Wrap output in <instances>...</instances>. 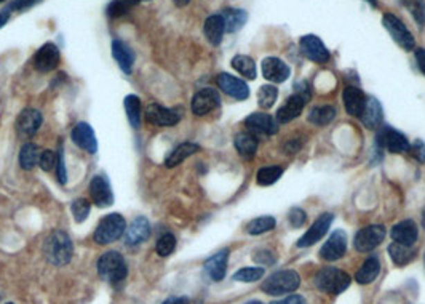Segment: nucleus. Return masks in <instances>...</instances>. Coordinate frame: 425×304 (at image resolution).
<instances>
[{"instance_id":"nucleus-1","label":"nucleus","mask_w":425,"mask_h":304,"mask_svg":"<svg viewBox=\"0 0 425 304\" xmlns=\"http://www.w3.org/2000/svg\"><path fill=\"white\" fill-rule=\"evenodd\" d=\"M74 253V245H72L71 237L64 231H53L46 237L44 244V255L46 256L51 265L64 266L71 261Z\"/></svg>"},{"instance_id":"nucleus-2","label":"nucleus","mask_w":425,"mask_h":304,"mask_svg":"<svg viewBox=\"0 0 425 304\" xmlns=\"http://www.w3.org/2000/svg\"><path fill=\"white\" fill-rule=\"evenodd\" d=\"M350 276L338 267H323L314 277L315 287L328 295H341L350 287Z\"/></svg>"},{"instance_id":"nucleus-3","label":"nucleus","mask_w":425,"mask_h":304,"mask_svg":"<svg viewBox=\"0 0 425 304\" xmlns=\"http://www.w3.org/2000/svg\"><path fill=\"white\" fill-rule=\"evenodd\" d=\"M98 272L102 279L111 282L112 285H120L128 276L127 261L118 251H107L98 260Z\"/></svg>"},{"instance_id":"nucleus-4","label":"nucleus","mask_w":425,"mask_h":304,"mask_svg":"<svg viewBox=\"0 0 425 304\" xmlns=\"http://www.w3.org/2000/svg\"><path fill=\"white\" fill-rule=\"evenodd\" d=\"M300 285V276L296 271L287 269V271H278L275 274L269 276L267 280H264L261 285V290L266 295L280 296L284 293H293L296 292Z\"/></svg>"},{"instance_id":"nucleus-5","label":"nucleus","mask_w":425,"mask_h":304,"mask_svg":"<svg viewBox=\"0 0 425 304\" xmlns=\"http://www.w3.org/2000/svg\"><path fill=\"white\" fill-rule=\"evenodd\" d=\"M125 231H127L125 218L118 213H111L100 221L95 234H93V239H95L96 244L100 245H109L112 244V242L120 239V237L125 234Z\"/></svg>"},{"instance_id":"nucleus-6","label":"nucleus","mask_w":425,"mask_h":304,"mask_svg":"<svg viewBox=\"0 0 425 304\" xmlns=\"http://www.w3.org/2000/svg\"><path fill=\"white\" fill-rule=\"evenodd\" d=\"M382 24L383 28L388 30V34L392 35V39L400 45L404 51H413L416 47V42H414L413 34L409 33L406 26L403 24L400 18H397L395 15L386 13L382 17Z\"/></svg>"},{"instance_id":"nucleus-7","label":"nucleus","mask_w":425,"mask_h":304,"mask_svg":"<svg viewBox=\"0 0 425 304\" xmlns=\"http://www.w3.org/2000/svg\"><path fill=\"white\" fill-rule=\"evenodd\" d=\"M383 239H386V229L381 224L366 226V228L360 229L355 235V249L360 253H368L379 247Z\"/></svg>"},{"instance_id":"nucleus-8","label":"nucleus","mask_w":425,"mask_h":304,"mask_svg":"<svg viewBox=\"0 0 425 304\" xmlns=\"http://www.w3.org/2000/svg\"><path fill=\"white\" fill-rule=\"evenodd\" d=\"M377 144L390 154H401L409 149L408 138L392 127H381L377 132Z\"/></svg>"},{"instance_id":"nucleus-9","label":"nucleus","mask_w":425,"mask_h":304,"mask_svg":"<svg viewBox=\"0 0 425 304\" xmlns=\"http://www.w3.org/2000/svg\"><path fill=\"white\" fill-rule=\"evenodd\" d=\"M334 216L331 213L320 215V218L315 221V223L310 226V229L305 233L300 239L296 242V245L299 249H307V247H312L320 242L323 237L328 233L331 223H333Z\"/></svg>"},{"instance_id":"nucleus-10","label":"nucleus","mask_w":425,"mask_h":304,"mask_svg":"<svg viewBox=\"0 0 425 304\" xmlns=\"http://www.w3.org/2000/svg\"><path fill=\"white\" fill-rule=\"evenodd\" d=\"M299 47L305 58L314 61V63H326V61H329L331 58L328 48H326L325 44L314 34L304 35V37L299 40Z\"/></svg>"},{"instance_id":"nucleus-11","label":"nucleus","mask_w":425,"mask_h":304,"mask_svg":"<svg viewBox=\"0 0 425 304\" xmlns=\"http://www.w3.org/2000/svg\"><path fill=\"white\" fill-rule=\"evenodd\" d=\"M245 125L248 132L255 136H269L275 135L278 132V122L272 116L264 114V112H255L250 117H246Z\"/></svg>"},{"instance_id":"nucleus-12","label":"nucleus","mask_w":425,"mask_h":304,"mask_svg":"<svg viewBox=\"0 0 425 304\" xmlns=\"http://www.w3.org/2000/svg\"><path fill=\"white\" fill-rule=\"evenodd\" d=\"M347 251V234L342 229H336L329 239L321 247L320 256L325 261H338Z\"/></svg>"},{"instance_id":"nucleus-13","label":"nucleus","mask_w":425,"mask_h":304,"mask_svg":"<svg viewBox=\"0 0 425 304\" xmlns=\"http://www.w3.org/2000/svg\"><path fill=\"white\" fill-rule=\"evenodd\" d=\"M90 197H91V202L101 208L111 207V205L114 204V193H112L111 183L107 181L106 177H102V175H96V177L91 179Z\"/></svg>"},{"instance_id":"nucleus-14","label":"nucleus","mask_w":425,"mask_h":304,"mask_svg":"<svg viewBox=\"0 0 425 304\" xmlns=\"http://www.w3.org/2000/svg\"><path fill=\"white\" fill-rule=\"evenodd\" d=\"M221 105L219 93L215 89H201L192 98V112L195 116H206Z\"/></svg>"},{"instance_id":"nucleus-15","label":"nucleus","mask_w":425,"mask_h":304,"mask_svg":"<svg viewBox=\"0 0 425 304\" xmlns=\"http://www.w3.org/2000/svg\"><path fill=\"white\" fill-rule=\"evenodd\" d=\"M217 87L224 91L226 95H229L232 98H235V100H246L248 96H250V87L246 85L245 80L238 79V77H234L230 74H226V72H222V74L217 75Z\"/></svg>"},{"instance_id":"nucleus-16","label":"nucleus","mask_w":425,"mask_h":304,"mask_svg":"<svg viewBox=\"0 0 425 304\" xmlns=\"http://www.w3.org/2000/svg\"><path fill=\"white\" fill-rule=\"evenodd\" d=\"M179 114L170 107L152 102L146 107V120L155 127H173L179 122Z\"/></svg>"},{"instance_id":"nucleus-17","label":"nucleus","mask_w":425,"mask_h":304,"mask_svg":"<svg viewBox=\"0 0 425 304\" xmlns=\"http://www.w3.org/2000/svg\"><path fill=\"white\" fill-rule=\"evenodd\" d=\"M261 69L262 75L269 82H273V84H282V82L288 80L289 75H291L289 66L280 58H275V56H269V58L264 60Z\"/></svg>"},{"instance_id":"nucleus-18","label":"nucleus","mask_w":425,"mask_h":304,"mask_svg":"<svg viewBox=\"0 0 425 304\" xmlns=\"http://www.w3.org/2000/svg\"><path fill=\"white\" fill-rule=\"evenodd\" d=\"M61 55L60 50L55 44H45L37 50V53L34 56V66L39 72H50L56 69V66L60 64Z\"/></svg>"},{"instance_id":"nucleus-19","label":"nucleus","mask_w":425,"mask_h":304,"mask_svg":"<svg viewBox=\"0 0 425 304\" xmlns=\"http://www.w3.org/2000/svg\"><path fill=\"white\" fill-rule=\"evenodd\" d=\"M42 114L37 109H24L17 118V132L21 138H30L42 127Z\"/></svg>"},{"instance_id":"nucleus-20","label":"nucleus","mask_w":425,"mask_h":304,"mask_svg":"<svg viewBox=\"0 0 425 304\" xmlns=\"http://www.w3.org/2000/svg\"><path fill=\"white\" fill-rule=\"evenodd\" d=\"M72 141H74L80 149H84L88 154H96L98 152V141L96 135L93 132L90 123L80 122L77 123L72 130Z\"/></svg>"},{"instance_id":"nucleus-21","label":"nucleus","mask_w":425,"mask_h":304,"mask_svg":"<svg viewBox=\"0 0 425 304\" xmlns=\"http://www.w3.org/2000/svg\"><path fill=\"white\" fill-rule=\"evenodd\" d=\"M150 235V224L144 216H138L132 221L125 231V242L127 245L134 247L146 242Z\"/></svg>"},{"instance_id":"nucleus-22","label":"nucleus","mask_w":425,"mask_h":304,"mask_svg":"<svg viewBox=\"0 0 425 304\" xmlns=\"http://www.w3.org/2000/svg\"><path fill=\"white\" fill-rule=\"evenodd\" d=\"M342 100H344L347 114H350L352 117H361L368 100L361 90L356 89V87H345Z\"/></svg>"},{"instance_id":"nucleus-23","label":"nucleus","mask_w":425,"mask_h":304,"mask_svg":"<svg viewBox=\"0 0 425 304\" xmlns=\"http://www.w3.org/2000/svg\"><path fill=\"white\" fill-rule=\"evenodd\" d=\"M227 261H229V250L227 249L217 251L205 261V271L211 277V280L221 282L224 279L227 272Z\"/></svg>"},{"instance_id":"nucleus-24","label":"nucleus","mask_w":425,"mask_h":304,"mask_svg":"<svg viewBox=\"0 0 425 304\" xmlns=\"http://www.w3.org/2000/svg\"><path fill=\"white\" fill-rule=\"evenodd\" d=\"M305 102H307V100L298 93L289 96L287 102H284V105L280 107L277 112V122L289 123L291 120H294V118H298L300 116V112H302L304 109Z\"/></svg>"},{"instance_id":"nucleus-25","label":"nucleus","mask_w":425,"mask_h":304,"mask_svg":"<svg viewBox=\"0 0 425 304\" xmlns=\"http://www.w3.org/2000/svg\"><path fill=\"white\" fill-rule=\"evenodd\" d=\"M390 235L393 240L398 242V244L411 247L414 242L417 240L419 231H417L416 223H414L413 220H404L401 221V223L393 226Z\"/></svg>"},{"instance_id":"nucleus-26","label":"nucleus","mask_w":425,"mask_h":304,"mask_svg":"<svg viewBox=\"0 0 425 304\" xmlns=\"http://www.w3.org/2000/svg\"><path fill=\"white\" fill-rule=\"evenodd\" d=\"M204 33L206 40L211 45H219L222 42V35L226 33V23L224 18L221 17V13L211 15V17L206 18V21L204 24Z\"/></svg>"},{"instance_id":"nucleus-27","label":"nucleus","mask_w":425,"mask_h":304,"mask_svg":"<svg viewBox=\"0 0 425 304\" xmlns=\"http://www.w3.org/2000/svg\"><path fill=\"white\" fill-rule=\"evenodd\" d=\"M112 56H114V60L117 61L118 68L125 72V74H132L133 64H134V53L125 42H122V40H114Z\"/></svg>"},{"instance_id":"nucleus-28","label":"nucleus","mask_w":425,"mask_h":304,"mask_svg":"<svg viewBox=\"0 0 425 304\" xmlns=\"http://www.w3.org/2000/svg\"><path fill=\"white\" fill-rule=\"evenodd\" d=\"M234 144H235L237 152L240 154L243 159H246V161L255 159L259 143H257V136L253 135V133H250L248 130L238 133L234 140Z\"/></svg>"},{"instance_id":"nucleus-29","label":"nucleus","mask_w":425,"mask_h":304,"mask_svg":"<svg viewBox=\"0 0 425 304\" xmlns=\"http://www.w3.org/2000/svg\"><path fill=\"white\" fill-rule=\"evenodd\" d=\"M361 122L365 123L368 128L374 130V128H379L382 125L383 120V111L381 102L374 100V98H368L365 111L361 114Z\"/></svg>"},{"instance_id":"nucleus-30","label":"nucleus","mask_w":425,"mask_h":304,"mask_svg":"<svg viewBox=\"0 0 425 304\" xmlns=\"http://www.w3.org/2000/svg\"><path fill=\"white\" fill-rule=\"evenodd\" d=\"M381 274V261L377 260L376 256L368 258V260L363 262L361 267L356 271L355 280L360 283V285H370V283L374 282L377 277Z\"/></svg>"},{"instance_id":"nucleus-31","label":"nucleus","mask_w":425,"mask_h":304,"mask_svg":"<svg viewBox=\"0 0 425 304\" xmlns=\"http://www.w3.org/2000/svg\"><path fill=\"white\" fill-rule=\"evenodd\" d=\"M200 151V146L195 143H183L179 144L178 147L173 149V152L170 154L167 161H165V165H167L168 168H174L178 167V165L183 163L186 159H189L190 156H194Z\"/></svg>"},{"instance_id":"nucleus-32","label":"nucleus","mask_w":425,"mask_h":304,"mask_svg":"<svg viewBox=\"0 0 425 304\" xmlns=\"http://www.w3.org/2000/svg\"><path fill=\"white\" fill-rule=\"evenodd\" d=\"M221 17L224 18L226 23V33H237V30H240L243 26H245L248 15L245 10L240 8H224L221 12Z\"/></svg>"},{"instance_id":"nucleus-33","label":"nucleus","mask_w":425,"mask_h":304,"mask_svg":"<svg viewBox=\"0 0 425 304\" xmlns=\"http://www.w3.org/2000/svg\"><path fill=\"white\" fill-rule=\"evenodd\" d=\"M388 255H390L392 261L400 267L409 265L416 258V253L411 250V247L401 245L398 242H393V244L388 245Z\"/></svg>"},{"instance_id":"nucleus-34","label":"nucleus","mask_w":425,"mask_h":304,"mask_svg":"<svg viewBox=\"0 0 425 304\" xmlns=\"http://www.w3.org/2000/svg\"><path fill=\"white\" fill-rule=\"evenodd\" d=\"M123 106H125L129 125L138 130L141 127V100L136 95H128L123 101Z\"/></svg>"},{"instance_id":"nucleus-35","label":"nucleus","mask_w":425,"mask_h":304,"mask_svg":"<svg viewBox=\"0 0 425 304\" xmlns=\"http://www.w3.org/2000/svg\"><path fill=\"white\" fill-rule=\"evenodd\" d=\"M40 149L39 146H35L34 143H26L23 144L21 152H19V165H21L23 170H33L35 165L39 163L40 159Z\"/></svg>"},{"instance_id":"nucleus-36","label":"nucleus","mask_w":425,"mask_h":304,"mask_svg":"<svg viewBox=\"0 0 425 304\" xmlns=\"http://www.w3.org/2000/svg\"><path fill=\"white\" fill-rule=\"evenodd\" d=\"M232 68H234L237 72H240L243 77H246V79L255 80L256 79V63L253 61V58L246 55H237L234 56V60H232Z\"/></svg>"},{"instance_id":"nucleus-37","label":"nucleus","mask_w":425,"mask_h":304,"mask_svg":"<svg viewBox=\"0 0 425 304\" xmlns=\"http://www.w3.org/2000/svg\"><path fill=\"white\" fill-rule=\"evenodd\" d=\"M336 117V107L333 106H317L310 111L309 114V122L314 123V125L323 127L328 125L329 122H333V118Z\"/></svg>"},{"instance_id":"nucleus-38","label":"nucleus","mask_w":425,"mask_h":304,"mask_svg":"<svg viewBox=\"0 0 425 304\" xmlns=\"http://www.w3.org/2000/svg\"><path fill=\"white\" fill-rule=\"evenodd\" d=\"M277 221L273 216H259V218H255L253 221H250L246 226V233L251 235H259V234H266L269 231H272L275 228Z\"/></svg>"},{"instance_id":"nucleus-39","label":"nucleus","mask_w":425,"mask_h":304,"mask_svg":"<svg viewBox=\"0 0 425 304\" xmlns=\"http://www.w3.org/2000/svg\"><path fill=\"white\" fill-rule=\"evenodd\" d=\"M264 274H266V269L264 267H242L240 271H237L234 276H232V280L235 282H243V283H253L261 280Z\"/></svg>"},{"instance_id":"nucleus-40","label":"nucleus","mask_w":425,"mask_h":304,"mask_svg":"<svg viewBox=\"0 0 425 304\" xmlns=\"http://www.w3.org/2000/svg\"><path fill=\"white\" fill-rule=\"evenodd\" d=\"M283 175V168L277 167V165H272V167H264L257 172V184L261 186H271V184L277 183L280 177Z\"/></svg>"},{"instance_id":"nucleus-41","label":"nucleus","mask_w":425,"mask_h":304,"mask_svg":"<svg viewBox=\"0 0 425 304\" xmlns=\"http://www.w3.org/2000/svg\"><path fill=\"white\" fill-rule=\"evenodd\" d=\"M278 98V90L273 85H262L257 91V105L262 109H271Z\"/></svg>"},{"instance_id":"nucleus-42","label":"nucleus","mask_w":425,"mask_h":304,"mask_svg":"<svg viewBox=\"0 0 425 304\" xmlns=\"http://www.w3.org/2000/svg\"><path fill=\"white\" fill-rule=\"evenodd\" d=\"M404 7L409 10L413 18L416 19L419 28L425 26V2L424 0H403Z\"/></svg>"},{"instance_id":"nucleus-43","label":"nucleus","mask_w":425,"mask_h":304,"mask_svg":"<svg viewBox=\"0 0 425 304\" xmlns=\"http://www.w3.org/2000/svg\"><path fill=\"white\" fill-rule=\"evenodd\" d=\"M90 210H91V204L88 202V199H77L71 205V211L72 216H74L75 223H84V221L88 218V215H90Z\"/></svg>"},{"instance_id":"nucleus-44","label":"nucleus","mask_w":425,"mask_h":304,"mask_svg":"<svg viewBox=\"0 0 425 304\" xmlns=\"http://www.w3.org/2000/svg\"><path fill=\"white\" fill-rule=\"evenodd\" d=\"M176 249V239L173 234H163L160 239L157 240V247H155V250H157V253L160 256H170L173 253Z\"/></svg>"},{"instance_id":"nucleus-45","label":"nucleus","mask_w":425,"mask_h":304,"mask_svg":"<svg viewBox=\"0 0 425 304\" xmlns=\"http://www.w3.org/2000/svg\"><path fill=\"white\" fill-rule=\"evenodd\" d=\"M56 163H58V154L53 151H44L40 154L39 165L44 172H50V170L56 168Z\"/></svg>"},{"instance_id":"nucleus-46","label":"nucleus","mask_w":425,"mask_h":304,"mask_svg":"<svg viewBox=\"0 0 425 304\" xmlns=\"http://www.w3.org/2000/svg\"><path fill=\"white\" fill-rule=\"evenodd\" d=\"M128 7H132L127 0H114V2H111V5L107 7V15L109 17H122V15L127 13Z\"/></svg>"},{"instance_id":"nucleus-47","label":"nucleus","mask_w":425,"mask_h":304,"mask_svg":"<svg viewBox=\"0 0 425 304\" xmlns=\"http://www.w3.org/2000/svg\"><path fill=\"white\" fill-rule=\"evenodd\" d=\"M288 220H289V224L293 226V228H300L305 223V220H307V216H305V211L302 208H298V207H293L291 210H289L288 213Z\"/></svg>"},{"instance_id":"nucleus-48","label":"nucleus","mask_w":425,"mask_h":304,"mask_svg":"<svg viewBox=\"0 0 425 304\" xmlns=\"http://www.w3.org/2000/svg\"><path fill=\"white\" fill-rule=\"evenodd\" d=\"M253 260L259 262L261 266H271V265H275L277 258L273 256L272 251H269V250H257L255 251V255H253Z\"/></svg>"},{"instance_id":"nucleus-49","label":"nucleus","mask_w":425,"mask_h":304,"mask_svg":"<svg viewBox=\"0 0 425 304\" xmlns=\"http://www.w3.org/2000/svg\"><path fill=\"white\" fill-rule=\"evenodd\" d=\"M409 152H411V156L416 159L417 162L425 163V143L421 140H416L413 144H409Z\"/></svg>"},{"instance_id":"nucleus-50","label":"nucleus","mask_w":425,"mask_h":304,"mask_svg":"<svg viewBox=\"0 0 425 304\" xmlns=\"http://www.w3.org/2000/svg\"><path fill=\"white\" fill-rule=\"evenodd\" d=\"M56 172H58V178L61 184H66L67 181V173H66V165H64V154L60 151L58 154V163H56Z\"/></svg>"},{"instance_id":"nucleus-51","label":"nucleus","mask_w":425,"mask_h":304,"mask_svg":"<svg viewBox=\"0 0 425 304\" xmlns=\"http://www.w3.org/2000/svg\"><path fill=\"white\" fill-rule=\"evenodd\" d=\"M35 2V0H13V3L10 5V8H8V12H19V10H24V8H28V7H30V5H33Z\"/></svg>"},{"instance_id":"nucleus-52","label":"nucleus","mask_w":425,"mask_h":304,"mask_svg":"<svg viewBox=\"0 0 425 304\" xmlns=\"http://www.w3.org/2000/svg\"><path fill=\"white\" fill-rule=\"evenodd\" d=\"M271 304H307L305 303V300L302 296L299 295H291V296H287L284 300H280V301H273Z\"/></svg>"},{"instance_id":"nucleus-53","label":"nucleus","mask_w":425,"mask_h":304,"mask_svg":"<svg viewBox=\"0 0 425 304\" xmlns=\"http://www.w3.org/2000/svg\"><path fill=\"white\" fill-rule=\"evenodd\" d=\"M414 55H416V63L419 69H421V72L425 75V48H416L414 50Z\"/></svg>"},{"instance_id":"nucleus-54","label":"nucleus","mask_w":425,"mask_h":304,"mask_svg":"<svg viewBox=\"0 0 425 304\" xmlns=\"http://www.w3.org/2000/svg\"><path fill=\"white\" fill-rule=\"evenodd\" d=\"M163 304H189L188 298H170Z\"/></svg>"},{"instance_id":"nucleus-55","label":"nucleus","mask_w":425,"mask_h":304,"mask_svg":"<svg viewBox=\"0 0 425 304\" xmlns=\"http://www.w3.org/2000/svg\"><path fill=\"white\" fill-rule=\"evenodd\" d=\"M8 18H10V12H8V10H3V12H0V28H2L3 24H7Z\"/></svg>"},{"instance_id":"nucleus-56","label":"nucleus","mask_w":425,"mask_h":304,"mask_svg":"<svg viewBox=\"0 0 425 304\" xmlns=\"http://www.w3.org/2000/svg\"><path fill=\"white\" fill-rule=\"evenodd\" d=\"M176 7H186V5L190 3V0H173Z\"/></svg>"},{"instance_id":"nucleus-57","label":"nucleus","mask_w":425,"mask_h":304,"mask_svg":"<svg viewBox=\"0 0 425 304\" xmlns=\"http://www.w3.org/2000/svg\"><path fill=\"white\" fill-rule=\"evenodd\" d=\"M366 2H368V3H370V5H371V7H374V8L377 7V0H366Z\"/></svg>"},{"instance_id":"nucleus-58","label":"nucleus","mask_w":425,"mask_h":304,"mask_svg":"<svg viewBox=\"0 0 425 304\" xmlns=\"http://www.w3.org/2000/svg\"><path fill=\"white\" fill-rule=\"evenodd\" d=\"M127 2L129 5H134V3H138V2H146V0H127Z\"/></svg>"},{"instance_id":"nucleus-59","label":"nucleus","mask_w":425,"mask_h":304,"mask_svg":"<svg viewBox=\"0 0 425 304\" xmlns=\"http://www.w3.org/2000/svg\"><path fill=\"white\" fill-rule=\"evenodd\" d=\"M422 228L425 229V207L422 210Z\"/></svg>"},{"instance_id":"nucleus-60","label":"nucleus","mask_w":425,"mask_h":304,"mask_svg":"<svg viewBox=\"0 0 425 304\" xmlns=\"http://www.w3.org/2000/svg\"><path fill=\"white\" fill-rule=\"evenodd\" d=\"M245 304H262L261 301H250V303H245Z\"/></svg>"},{"instance_id":"nucleus-61","label":"nucleus","mask_w":425,"mask_h":304,"mask_svg":"<svg viewBox=\"0 0 425 304\" xmlns=\"http://www.w3.org/2000/svg\"><path fill=\"white\" fill-rule=\"evenodd\" d=\"M0 2H5V0H0Z\"/></svg>"},{"instance_id":"nucleus-62","label":"nucleus","mask_w":425,"mask_h":304,"mask_svg":"<svg viewBox=\"0 0 425 304\" xmlns=\"http://www.w3.org/2000/svg\"><path fill=\"white\" fill-rule=\"evenodd\" d=\"M424 262H425V256H424Z\"/></svg>"},{"instance_id":"nucleus-63","label":"nucleus","mask_w":425,"mask_h":304,"mask_svg":"<svg viewBox=\"0 0 425 304\" xmlns=\"http://www.w3.org/2000/svg\"><path fill=\"white\" fill-rule=\"evenodd\" d=\"M8 304H12V303H8Z\"/></svg>"}]
</instances>
